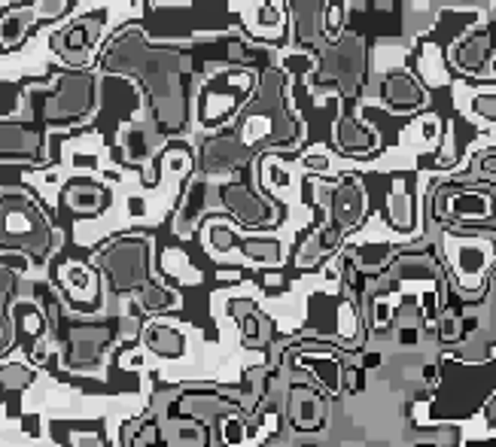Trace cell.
Instances as JSON below:
<instances>
[{"label":"cell","instance_id":"15","mask_svg":"<svg viewBox=\"0 0 496 447\" xmlns=\"http://www.w3.org/2000/svg\"><path fill=\"white\" fill-rule=\"evenodd\" d=\"M138 302H140V308H144V310H150V314H159V310L174 308L177 298L168 293V289L155 286V283L150 280L144 289H138Z\"/></svg>","mask_w":496,"mask_h":447},{"label":"cell","instance_id":"19","mask_svg":"<svg viewBox=\"0 0 496 447\" xmlns=\"http://www.w3.org/2000/svg\"><path fill=\"white\" fill-rule=\"evenodd\" d=\"M357 210H359V195L353 189H342L338 192V198H335V216L338 219H344V223H350L353 216H357Z\"/></svg>","mask_w":496,"mask_h":447},{"label":"cell","instance_id":"22","mask_svg":"<svg viewBox=\"0 0 496 447\" xmlns=\"http://www.w3.org/2000/svg\"><path fill=\"white\" fill-rule=\"evenodd\" d=\"M34 12H37V19H59L67 12V4L65 0H59V4H34Z\"/></svg>","mask_w":496,"mask_h":447},{"label":"cell","instance_id":"25","mask_svg":"<svg viewBox=\"0 0 496 447\" xmlns=\"http://www.w3.org/2000/svg\"><path fill=\"white\" fill-rule=\"evenodd\" d=\"M153 442H155V426H146V429L134 438V447H150Z\"/></svg>","mask_w":496,"mask_h":447},{"label":"cell","instance_id":"3","mask_svg":"<svg viewBox=\"0 0 496 447\" xmlns=\"http://www.w3.org/2000/svg\"><path fill=\"white\" fill-rule=\"evenodd\" d=\"M101 268L116 293H134L150 283V244L144 238H122L101 255Z\"/></svg>","mask_w":496,"mask_h":447},{"label":"cell","instance_id":"21","mask_svg":"<svg viewBox=\"0 0 496 447\" xmlns=\"http://www.w3.org/2000/svg\"><path fill=\"white\" fill-rule=\"evenodd\" d=\"M12 289H16V274L10 268H0V314H6V302H10Z\"/></svg>","mask_w":496,"mask_h":447},{"label":"cell","instance_id":"4","mask_svg":"<svg viewBox=\"0 0 496 447\" xmlns=\"http://www.w3.org/2000/svg\"><path fill=\"white\" fill-rule=\"evenodd\" d=\"M113 341V325L107 323H86V325H74L67 329L65 338V362L74 372H91L104 362V353H107Z\"/></svg>","mask_w":496,"mask_h":447},{"label":"cell","instance_id":"11","mask_svg":"<svg viewBox=\"0 0 496 447\" xmlns=\"http://www.w3.org/2000/svg\"><path fill=\"white\" fill-rule=\"evenodd\" d=\"M104 198H107V189L98 186V183H70L65 189V201L70 210L76 213H98L104 208Z\"/></svg>","mask_w":496,"mask_h":447},{"label":"cell","instance_id":"18","mask_svg":"<svg viewBox=\"0 0 496 447\" xmlns=\"http://www.w3.org/2000/svg\"><path fill=\"white\" fill-rule=\"evenodd\" d=\"M240 253H247L256 262H278L280 259L278 240H240Z\"/></svg>","mask_w":496,"mask_h":447},{"label":"cell","instance_id":"13","mask_svg":"<svg viewBox=\"0 0 496 447\" xmlns=\"http://www.w3.org/2000/svg\"><path fill=\"white\" fill-rule=\"evenodd\" d=\"M144 341L153 353H159V357L174 359L183 353V335L177 329H171V325H153V329H146Z\"/></svg>","mask_w":496,"mask_h":447},{"label":"cell","instance_id":"24","mask_svg":"<svg viewBox=\"0 0 496 447\" xmlns=\"http://www.w3.org/2000/svg\"><path fill=\"white\" fill-rule=\"evenodd\" d=\"M12 347V323L6 314H0V353Z\"/></svg>","mask_w":496,"mask_h":447},{"label":"cell","instance_id":"8","mask_svg":"<svg viewBox=\"0 0 496 447\" xmlns=\"http://www.w3.org/2000/svg\"><path fill=\"white\" fill-rule=\"evenodd\" d=\"M229 314L235 317L244 344H250V347L268 344V338H272L274 329H272V323H268V319L259 314L256 304L244 302V298H235V302H229Z\"/></svg>","mask_w":496,"mask_h":447},{"label":"cell","instance_id":"5","mask_svg":"<svg viewBox=\"0 0 496 447\" xmlns=\"http://www.w3.org/2000/svg\"><path fill=\"white\" fill-rule=\"evenodd\" d=\"M104 27V12H89V16L74 19L52 37V49L65 59L70 67H83L89 61V52L95 46L98 34Z\"/></svg>","mask_w":496,"mask_h":447},{"label":"cell","instance_id":"6","mask_svg":"<svg viewBox=\"0 0 496 447\" xmlns=\"http://www.w3.org/2000/svg\"><path fill=\"white\" fill-rule=\"evenodd\" d=\"M219 201L235 213L240 223L253 225V229H259V225H265L268 219H274L272 204L262 201L256 192H253L250 186H244V183H225V186L219 189Z\"/></svg>","mask_w":496,"mask_h":447},{"label":"cell","instance_id":"23","mask_svg":"<svg viewBox=\"0 0 496 447\" xmlns=\"http://www.w3.org/2000/svg\"><path fill=\"white\" fill-rule=\"evenodd\" d=\"M70 447H104V438L98 432H74L70 435Z\"/></svg>","mask_w":496,"mask_h":447},{"label":"cell","instance_id":"9","mask_svg":"<svg viewBox=\"0 0 496 447\" xmlns=\"http://www.w3.org/2000/svg\"><path fill=\"white\" fill-rule=\"evenodd\" d=\"M37 19L31 6H10V10L0 16V49H16L19 43L28 37V27Z\"/></svg>","mask_w":496,"mask_h":447},{"label":"cell","instance_id":"2","mask_svg":"<svg viewBox=\"0 0 496 447\" xmlns=\"http://www.w3.org/2000/svg\"><path fill=\"white\" fill-rule=\"evenodd\" d=\"M98 85L95 76L86 74V70H65V74L55 76V89L52 95L43 101V122L49 125H67L83 119L86 113H91L95 106Z\"/></svg>","mask_w":496,"mask_h":447},{"label":"cell","instance_id":"16","mask_svg":"<svg viewBox=\"0 0 496 447\" xmlns=\"http://www.w3.org/2000/svg\"><path fill=\"white\" fill-rule=\"evenodd\" d=\"M171 447H208V429L201 423H177L171 432Z\"/></svg>","mask_w":496,"mask_h":447},{"label":"cell","instance_id":"20","mask_svg":"<svg viewBox=\"0 0 496 447\" xmlns=\"http://www.w3.org/2000/svg\"><path fill=\"white\" fill-rule=\"evenodd\" d=\"M338 140H342L344 146L372 144V137H366V134H359V131H357V125H353V122H342V128H338Z\"/></svg>","mask_w":496,"mask_h":447},{"label":"cell","instance_id":"14","mask_svg":"<svg viewBox=\"0 0 496 447\" xmlns=\"http://www.w3.org/2000/svg\"><path fill=\"white\" fill-rule=\"evenodd\" d=\"M204 159H208V168H232L240 159L238 144L229 137H214L208 146H204Z\"/></svg>","mask_w":496,"mask_h":447},{"label":"cell","instance_id":"12","mask_svg":"<svg viewBox=\"0 0 496 447\" xmlns=\"http://www.w3.org/2000/svg\"><path fill=\"white\" fill-rule=\"evenodd\" d=\"M232 404L223 399V396H217V393H186L180 399V411L183 414H189V417H217V414H223V411H229Z\"/></svg>","mask_w":496,"mask_h":447},{"label":"cell","instance_id":"17","mask_svg":"<svg viewBox=\"0 0 496 447\" xmlns=\"http://www.w3.org/2000/svg\"><path fill=\"white\" fill-rule=\"evenodd\" d=\"M34 380V372L22 362H6L4 368H0V387L10 389V393H19V389H28Z\"/></svg>","mask_w":496,"mask_h":447},{"label":"cell","instance_id":"10","mask_svg":"<svg viewBox=\"0 0 496 447\" xmlns=\"http://www.w3.org/2000/svg\"><path fill=\"white\" fill-rule=\"evenodd\" d=\"M289 423L304 432L317 429V426L323 423L320 399H317L314 393H308V389H293V396H289Z\"/></svg>","mask_w":496,"mask_h":447},{"label":"cell","instance_id":"7","mask_svg":"<svg viewBox=\"0 0 496 447\" xmlns=\"http://www.w3.org/2000/svg\"><path fill=\"white\" fill-rule=\"evenodd\" d=\"M43 153V134L25 122H0V159L25 161L40 159Z\"/></svg>","mask_w":496,"mask_h":447},{"label":"cell","instance_id":"1","mask_svg":"<svg viewBox=\"0 0 496 447\" xmlns=\"http://www.w3.org/2000/svg\"><path fill=\"white\" fill-rule=\"evenodd\" d=\"M52 229L28 195L0 198V250H22L37 259L52 250Z\"/></svg>","mask_w":496,"mask_h":447}]
</instances>
